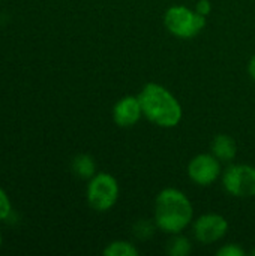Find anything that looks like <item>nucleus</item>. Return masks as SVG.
<instances>
[{"mask_svg": "<svg viewBox=\"0 0 255 256\" xmlns=\"http://www.w3.org/2000/svg\"><path fill=\"white\" fill-rule=\"evenodd\" d=\"M153 220L165 234H179L194 220V207L191 200L176 188L162 189L155 200Z\"/></svg>", "mask_w": 255, "mask_h": 256, "instance_id": "nucleus-1", "label": "nucleus"}, {"mask_svg": "<svg viewBox=\"0 0 255 256\" xmlns=\"http://www.w3.org/2000/svg\"><path fill=\"white\" fill-rule=\"evenodd\" d=\"M138 99L143 116L158 128H176L183 117V110L177 98L158 82H147L138 93Z\"/></svg>", "mask_w": 255, "mask_h": 256, "instance_id": "nucleus-2", "label": "nucleus"}, {"mask_svg": "<svg viewBox=\"0 0 255 256\" xmlns=\"http://www.w3.org/2000/svg\"><path fill=\"white\" fill-rule=\"evenodd\" d=\"M206 18L195 9L183 4H174L164 14L165 28L179 39H191L206 27Z\"/></svg>", "mask_w": 255, "mask_h": 256, "instance_id": "nucleus-3", "label": "nucleus"}, {"mask_svg": "<svg viewBox=\"0 0 255 256\" xmlns=\"http://www.w3.org/2000/svg\"><path fill=\"white\" fill-rule=\"evenodd\" d=\"M120 188L114 176L108 172H96L87 184L86 198L89 206L98 212H110L119 200Z\"/></svg>", "mask_w": 255, "mask_h": 256, "instance_id": "nucleus-4", "label": "nucleus"}, {"mask_svg": "<svg viewBox=\"0 0 255 256\" xmlns=\"http://www.w3.org/2000/svg\"><path fill=\"white\" fill-rule=\"evenodd\" d=\"M222 186L234 198L255 196V166L233 164L222 171Z\"/></svg>", "mask_w": 255, "mask_h": 256, "instance_id": "nucleus-5", "label": "nucleus"}, {"mask_svg": "<svg viewBox=\"0 0 255 256\" xmlns=\"http://www.w3.org/2000/svg\"><path fill=\"white\" fill-rule=\"evenodd\" d=\"M188 177L198 186H212L221 176V160L212 153H200L194 156L188 164Z\"/></svg>", "mask_w": 255, "mask_h": 256, "instance_id": "nucleus-6", "label": "nucleus"}, {"mask_svg": "<svg viewBox=\"0 0 255 256\" xmlns=\"http://www.w3.org/2000/svg\"><path fill=\"white\" fill-rule=\"evenodd\" d=\"M228 231V222L218 213H206L197 218L192 224V232L198 243L213 244L225 237Z\"/></svg>", "mask_w": 255, "mask_h": 256, "instance_id": "nucleus-7", "label": "nucleus"}, {"mask_svg": "<svg viewBox=\"0 0 255 256\" xmlns=\"http://www.w3.org/2000/svg\"><path fill=\"white\" fill-rule=\"evenodd\" d=\"M143 117L138 96H123L113 106V120L119 128H132Z\"/></svg>", "mask_w": 255, "mask_h": 256, "instance_id": "nucleus-8", "label": "nucleus"}, {"mask_svg": "<svg viewBox=\"0 0 255 256\" xmlns=\"http://www.w3.org/2000/svg\"><path fill=\"white\" fill-rule=\"evenodd\" d=\"M210 153L218 158L221 162H231L234 160L236 154H237V144L236 141L227 135V134H219L212 140L210 144Z\"/></svg>", "mask_w": 255, "mask_h": 256, "instance_id": "nucleus-9", "label": "nucleus"}, {"mask_svg": "<svg viewBox=\"0 0 255 256\" xmlns=\"http://www.w3.org/2000/svg\"><path fill=\"white\" fill-rule=\"evenodd\" d=\"M71 170L78 178L90 180L96 174V162L90 154H77L71 162Z\"/></svg>", "mask_w": 255, "mask_h": 256, "instance_id": "nucleus-10", "label": "nucleus"}, {"mask_svg": "<svg viewBox=\"0 0 255 256\" xmlns=\"http://www.w3.org/2000/svg\"><path fill=\"white\" fill-rule=\"evenodd\" d=\"M165 252L171 256H188L192 252V243L188 237L179 234H171V238L167 242Z\"/></svg>", "mask_w": 255, "mask_h": 256, "instance_id": "nucleus-11", "label": "nucleus"}, {"mask_svg": "<svg viewBox=\"0 0 255 256\" xmlns=\"http://www.w3.org/2000/svg\"><path fill=\"white\" fill-rule=\"evenodd\" d=\"M102 254L105 256H138L140 255V250L131 242L114 240V242H111V243H108L105 246Z\"/></svg>", "mask_w": 255, "mask_h": 256, "instance_id": "nucleus-12", "label": "nucleus"}, {"mask_svg": "<svg viewBox=\"0 0 255 256\" xmlns=\"http://www.w3.org/2000/svg\"><path fill=\"white\" fill-rule=\"evenodd\" d=\"M156 224L155 220L150 222V220H146V219H140L134 224L132 226V231H134V236L140 240H149L153 234H155V230H156Z\"/></svg>", "mask_w": 255, "mask_h": 256, "instance_id": "nucleus-13", "label": "nucleus"}, {"mask_svg": "<svg viewBox=\"0 0 255 256\" xmlns=\"http://www.w3.org/2000/svg\"><path fill=\"white\" fill-rule=\"evenodd\" d=\"M11 212H12L11 200H9L8 194L0 188V222L2 220H6L9 218Z\"/></svg>", "mask_w": 255, "mask_h": 256, "instance_id": "nucleus-14", "label": "nucleus"}, {"mask_svg": "<svg viewBox=\"0 0 255 256\" xmlns=\"http://www.w3.org/2000/svg\"><path fill=\"white\" fill-rule=\"evenodd\" d=\"M216 255L218 256H243L245 255V250L242 249V246L236 244V243H228V244H224L221 249L216 250Z\"/></svg>", "mask_w": 255, "mask_h": 256, "instance_id": "nucleus-15", "label": "nucleus"}, {"mask_svg": "<svg viewBox=\"0 0 255 256\" xmlns=\"http://www.w3.org/2000/svg\"><path fill=\"white\" fill-rule=\"evenodd\" d=\"M195 10L200 15L207 16L212 12V3H210V0H198L197 4H195Z\"/></svg>", "mask_w": 255, "mask_h": 256, "instance_id": "nucleus-16", "label": "nucleus"}, {"mask_svg": "<svg viewBox=\"0 0 255 256\" xmlns=\"http://www.w3.org/2000/svg\"><path fill=\"white\" fill-rule=\"evenodd\" d=\"M248 74L252 78V81H255V56L251 57L249 63H248Z\"/></svg>", "mask_w": 255, "mask_h": 256, "instance_id": "nucleus-17", "label": "nucleus"}, {"mask_svg": "<svg viewBox=\"0 0 255 256\" xmlns=\"http://www.w3.org/2000/svg\"><path fill=\"white\" fill-rule=\"evenodd\" d=\"M2 242H3V238H2V232H0V246H2Z\"/></svg>", "mask_w": 255, "mask_h": 256, "instance_id": "nucleus-18", "label": "nucleus"}, {"mask_svg": "<svg viewBox=\"0 0 255 256\" xmlns=\"http://www.w3.org/2000/svg\"><path fill=\"white\" fill-rule=\"evenodd\" d=\"M251 255L255 256V249H252V250H251Z\"/></svg>", "mask_w": 255, "mask_h": 256, "instance_id": "nucleus-19", "label": "nucleus"}]
</instances>
